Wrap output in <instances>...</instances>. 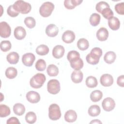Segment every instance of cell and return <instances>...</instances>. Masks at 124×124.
I'll use <instances>...</instances> for the list:
<instances>
[{"label":"cell","mask_w":124,"mask_h":124,"mask_svg":"<svg viewBox=\"0 0 124 124\" xmlns=\"http://www.w3.org/2000/svg\"><path fill=\"white\" fill-rule=\"evenodd\" d=\"M6 123L7 124H20V122L19 121L18 119L16 117H12L10 118L9 119L7 120Z\"/></svg>","instance_id":"obj_43"},{"label":"cell","mask_w":124,"mask_h":124,"mask_svg":"<svg viewBox=\"0 0 124 124\" xmlns=\"http://www.w3.org/2000/svg\"><path fill=\"white\" fill-rule=\"evenodd\" d=\"M62 38L64 42L66 44H70L75 39V34L73 31L67 30L63 32Z\"/></svg>","instance_id":"obj_12"},{"label":"cell","mask_w":124,"mask_h":124,"mask_svg":"<svg viewBox=\"0 0 124 124\" xmlns=\"http://www.w3.org/2000/svg\"><path fill=\"white\" fill-rule=\"evenodd\" d=\"M14 8L19 13L22 14H28L31 10V5L23 0H17L13 4Z\"/></svg>","instance_id":"obj_2"},{"label":"cell","mask_w":124,"mask_h":124,"mask_svg":"<svg viewBox=\"0 0 124 124\" xmlns=\"http://www.w3.org/2000/svg\"><path fill=\"white\" fill-rule=\"evenodd\" d=\"M77 46L79 49L84 51L87 49L89 46V43L85 38H80L77 42Z\"/></svg>","instance_id":"obj_26"},{"label":"cell","mask_w":124,"mask_h":124,"mask_svg":"<svg viewBox=\"0 0 124 124\" xmlns=\"http://www.w3.org/2000/svg\"><path fill=\"white\" fill-rule=\"evenodd\" d=\"M58 32V28L56 25L53 24L48 25L46 29V35L51 37H54L57 36Z\"/></svg>","instance_id":"obj_13"},{"label":"cell","mask_w":124,"mask_h":124,"mask_svg":"<svg viewBox=\"0 0 124 124\" xmlns=\"http://www.w3.org/2000/svg\"><path fill=\"white\" fill-rule=\"evenodd\" d=\"M11 43L8 40H4L0 43V49L3 52H7L9 51L11 48Z\"/></svg>","instance_id":"obj_37"},{"label":"cell","mask_w":124,"mask_h":124,"mask_svg":"<svg viewBox=\"0 0 124 124\" xmlns=\"http://www.w3.org/2000/svg\"><path fill=\"white\" fill-rule=\"evenodd\" d=\"M37 119L35 113L33 111H29L27 113L25 116V120L26 122L29 124L34 123Z\"/></svg>","instance_id":"obj_35"},{"label":"cell","mask_w":124,"mask_h":124,"mask_svg":"<svg viewBox=\"0 0 124 124\" xmlns=\"http://www.w3.org/2000/svg\"><path fill=\"white\" fill-rule=\"evenodd\" d=\"M109 27L113 31L118 30L120 26V22L119 19L115 16H113L108 20Z\"/></svg>","instance_id":"obj_19"},{"label":"cell","mask_w":124,"mask_h":124,"mask_svg":"<svg viewBox=\"0 0 124 124\" xmlns=\"http://www.w3.org/2000/svg\"><path fill=\"white\" fill-rule=\"evenodd\" d=\"M48 117L51 120L56 121L59 119L61 117V109L56 104H51L48 108Z\"/></svg>","instance_id":"obj_5"},{"label":"cell","mask_w":124,"mask_h":124,"mask_svg":"<svg viewBox=\"0 0 124 124\" xmlns=\"http://www.w3.org/2000/svg\"><path fill=\"white\" fill-rule=\"evenodd\" d=\"M65 52L64 48L61 45H57L53 48L52 50V55L56 59H60L62 58Z\"/></svg>","instance_id":"obj_15"},{"label":"cell","mask_w":124,"mask_h":124,"mask_svg":"<svg viewBox=\"0 0 124 124\" xmlns=\"http://www.w3.org/2000/svg\"><path fill=\"white\" fill-rule=\"evenodd\" d=\"M98 84L97 80L94 77L89 76L86 79V86L90 88H95Z\"/></svg>","instance_id":"obj_27"},{"label":"cell","mask_w":124,"mask_h":124,"mask_svg":"<svg viewBox=\"0 0 124 124\" xmlns=\"http://www.w3.org/2000/svg\"><path fill=\"white\" fill-rule=\"evenodd\" d=\"M92 123H95V124H102V122L101 121H100L99 120H97V119H95V120H93L92 122H90V124H92Z\"/></svg>","instance_id":"obj_45"},{"label":"cell","mask_w":124,"mask_h":124,"mask_svg":"<svg viewBox=\"0 0 124 124\" xmlns=\"http://www.w3.org/2000/svg\"><path fill=\"white\" fill-rule=\"evenodd\" d=\"M11 111L9 107L4 104L0 105V117L1 118L6 117L9 115Z\"/></svg>","instance_id":"obj_33"},{"label":"cell","mask_w":124,"mask_h":124,"mask_svg":"<svg viewBox=\"0 0 124 124\" xmlns=\"http://www.w3.org/2000/svg\"><path fill=\"white\" fill-rule=\"evenodd\" d=\"M102 106L104 110L106 111H110L114 108L115 102L112 98L107 97L103 100L102 103Z\"/></svg>","instance_id":"obj_8"},{"label":"cell","mask_w":124,"mask_h":124,"mask_svg":"<svg viewBox=\"0 0 124 124\" xmlns=\"http://www.w3.org/2000/svg\"><path fill=\"white\" fill-rule=\"evenodd\" d=\"M26 97L27 100L31 103H37L40 100V95L39 93L33 91L28 92Z\"/></svg>","instance_id":"obj_11"},{"label":"cell","mask_w":124,"mask_h":124,"mask_svg":"<svg viewBox=\"0 0 124 124\" xmlns=\"http://www.w3.org/2000/svg\"><path fill=\"white\" fill-rule=\"evenodd\" d=\"M7 14L10 16L13 17L17 16L19 14V13L17 12L16 11L14 8L13 5H11L8 7L7 10Z\"/></svg>","instance_id":"obj_41"},{"label":"cell","mask_w":124,"mask_h":124,"mask_svg":"<svg viewBox=\"0 0 124 124\" xmlns=\"http://www.w3.org/2000/svg\"><path fill=\"white\" fill-rule=\"evenodd\" d=\"M47 90L51 94H57L59 93L61 90V86L59 81L55 79H52L49 80L47 84Z\"/></svg>","instance_id":"obj_6"},{"label":"cell","mask_w":124,"mask_h":124,"mask_svg":"<svg viewBox=\"0 0 124 124\" xmlns=\"http://www.w3.org/2000/svg\"><path fill=\"white\" fill-rule=\"evenodd\" d=\"M47 74L51 77H55L59 73L58 68L54 64H49L46 69Z\"/></svg>","instance_id":"obj_29"},{"label":"cell","mask_w":124,"mask_h":124,"mask_svg":"<svg viewBox=\"0 0 124 124\" xmlns=\"http://www.w3.org/2000/svg\"><path fill=\"white\" fill-rule=\"evenodd\" d=\"M102 55V49L100 47H95L93 48L91 52L86 56V59L88 63L92 65H95L99 62Z\"/></svg>","instance_id":"obj_1"},{"label":"cell","mask_w":124,"mask_h":124,"mask_svg":"<svg viewBox=\"0 0 124 124\" xmlns=\"http://www.w3.org/2000/svg\"><path fill=\"white\" fill-rule=\"evenodd\" d=\"M115 10L118 14L123 15L124 14V3L123 2L116 4L115 5Z\"/></svg>","instance_id":"obj_42"},{"label":"cell","mask_w":124,"mask_h":124,"mask_svg":"<svg viewBox=\"0 0 124 124\" xmlns=\"http://www.w3.org/2000/svg\"><path fill=\"white\" fill-rule=\"evenodd\" d=\"M71 67L75 70H79L83 66V62L81 58L79 59L70 62Z\"/></svg>","instance_id":"obj_34"},{"label":"cell","mask_w":124,"mask_h":124,"mask_svg":"<svg viewBox=\"0 0 124 124\" xmlns=\"http://www.w3.org/2000/svg\"><path fill=\"white\" fill-rule=\"evenodd\" d=\"M103 96V93L100 90H94L90 94L91 100L93 102H96L100 101Z\"/></svg>","instance_id":"obj_25"},{"label":"cell","mask_w":124,"mask_h":124,"mask_svg":"<svg viewBox=\"0 0 124 124\" xmlns=\"http://www.w3.org/2000/svg\"><path fill=\"white\" fill-rule=\"evenodd\" d=\"M54 5L53 3L49 1L45 2L42 4L40 7L39 13L43 17H48L52 14V12L54 9Z\"/></svg>","instance_id":"obj_4"},{"label":"cell","mask_w":124,"mask_h":124,"mask_svg":"<svg viewBox=\"0 0 124 124\" xmlns=\"http://www.w3.org/2000/svg\"><path fill=\"white\" fill-rule=\"evenodd\" d=\"M37 70L40 71H43L46 68V63L43 59H39L36 62L35 65Z\"/></svg>","instance_id":"obj_38"},{"label":"cell","mask_w":124,"mask_h":124,"mask_svg":"<svg viewBox=\"0 0 124 124\" xmlns=\"http://www.w3.org/2000/svg\"><path fill=\"white\" fill-rule=\"evenodd\" d=\"M14 34L15 37L16 39L21 40L25 37L26 35V31L23 27L18 26L15 29Z\"/></svg>","instance_id":"obj_14"},{"label":"cell","mask_w":124,"mask_h":124,"mask_svg":"<svg viewBox=\"0 0 124 124\" xmlns=\"http://www.w3.org/2000/svg\"><path fill=\"white\" fill-rule=\"evenodd\" d=\"M101 85L105 87H109L113 83V78L111 75L108 74H103L100 78Z\"/></svg>","instance_id":"obj_10"},{"label":"cell","mask_w":124,"mask_h":124,"mask_svg":"<svg viewBox=\"0 0 124 124\" xmlns=\"http://www.w3.org/2000/svg\"><path fill=\"white\" fill-rule=\"evenodd\" d=\"M104 17L107 19H109L113 16V12L110 8H106L104 9L101 13Z\"/></svg>","instance_id":"obj_40"},{"label":"cell","mask_w":124,"mask_h":124,"mask_svg":"<svg viewBox=\"0 0 124 124\" xmlns=\"http://www.w3.org/2000/svg\"><path fill=\"white\" fill-rule=\"evenodd\" d=\"M117 84L122 87H124V76L121 75L118 77L117 80Z\"/></svg>","instance_id":"obj_44"},{"label":"cell","mask_w":124,"mask_h":124,"mask_svg":"<svg viewBox=\"0 0 124 124\" xmlns=\"http://www.w3.org/2000/svg\"><path fill=\"white\" fill-rule=\"evenodd\" d=\"M17 75V70L13 67H9L7 68L5 71V76L9 79H13L15 78Z\"/></svg>","instance_id":"obj_30"},{"label":"cell","mask_w":124,"mask_h":124,"mask_svg":"<svg viewBox=\"0 0 124 124\" xmlns=\"http://www.w3.org/2000/svg\"><path fill=\"white\" fill-rule=\"evenodd\" d=\"M106 8H110L109 5L107 2L103 1L98 2L95 6L96 10L99 13H101L102 11Z\"/></svg>","instance_id":"obj_39"},{"label":"cell","mask_w":124,"mask_h":124,"mask_svg":"<svg viewBox=\"0 0 124 124\" xmlns=\"http://www.w3.org/2000/svg\"><path fill=\"white\" fill-rule=\"evenodd\" d=\"M14 112L18 116L22 115L25 111L24 106L21 103H16L13 107Z\"/></svg>","instance_id":"obj_24"},{"label":"cell","mask_w":124,"mask_h":124,"mask_svg":"<svg viewBox=\"0 0 124 124\" xmlns=\"http://www.w3.org/2000/svg\"><path fill=\"white\" fill-rule=\"evenodd\" d=\"M46 79V76L44 74L42 73H37L30 79V84L31 86L33 88L38 89L43 86Z\"/></svg>","instance_id":"obj_3"},{"label":"cell","mask_w":124,"mask_h":124,"mask_svg":"<svg viewBox=\"0 0 124 124\" xmlns=\"http://www.w3.org/2000/svg\"><path fill=\"white\" fill-rule=\"evenodd\" d=\"M36 52L39 55L44 56L49 52V48L45 45H40L36 48Z\"/></svg>","instance_id":"obj_31"},{"label":"cell","mask_w":124,"mask_h":124,"mask_svg":"<svg viewBox=\"0 0 124 124\" xmlns=\"http://www.w3.org/2000/svg\"><path fill=\"white\" fill-rule=\"evenodd\" d=\"M77 118V115L74 110L70 109L67 110L64 114V120L69 123H73L76 121Z\"/></svg>","instance_id":"obj_17"},{"label":"cell","mask_w":124,"mask_h":124,"mask_svg":"<svg viewBox=\"0 0 124 124\" xmlns=\"http://www.w3.org/2000/svg\"><path fill=\"white\" fill-rule=\"evenodd\" d=\"M24 23L28 28L30 29H32L35 27L36 25V21L33 17L31 16H28L25 18Z\"/></svg>","instance_id":"obj_36"},{"label":"cell","mask_w":124,"mask_h":124,"mask_svg":"<svg viewBox=\"0 0 124 124\" xmlns=\"http://www.w3.org/2000/svg\"><path fill=\"white\" fill-rule=\"evenodd\" d=\"M100 16L97 13H93L91 15L90 17V23L93 26H97L100 21Z\"/></svg>","instance_id":"obj_28"},{"label":"cell","mask_w":124,"mask_h":124,"mask_svg":"<svg viewBox=\"0 0 124 124\" xmlns=\"http://www.w3.org/2000/svg\"><path fill=\"white\" fill-rule=\"evenodd\" d=\"M83 1L82 0H65L64 5L67 9H73L77 5H79Z\"/></svg>","instance_id":"obj_21"},{"label":"cell","mask_w":124,"mask_h":124,"mask_svg":"<svg viewBox=\"0 0 124 124\" xmlns=\"http://www.w3.org/2000/svg\"><path fill=\"white\" fill-rule=\"evenodd\" d=\"M35 60V55L31 53H25L22 56V63L24 65L28 67L32 66Z\"/></svg>","instance_id":"obj_9"},{"label":"cell","mask_w":124,"mask_h":124,"mask_svg":"<svg viewBox=\"0 0 124 124\" xmlns=\"http://www.w3.org/2000/svg\"><path fill=\"white\" fill-rule=\"evenodd\" d=\"M108 30L104 27L100 28L96 32V37L100 41H106L108 37Z\"/></svg>","instance_id":"obj_16"},{"label":"cell","mask_w":124,"mask_h":124,"mask_svg":"<svg viewBox=\"0 0 124 124\" xmlns=\"http://www.w3.org/2000/svg\"><path fill=\"white\" fill-rule=\"evenodd\" d=\"M116 58V55L113 51H108L106 53L104 57V61L108 63L111 64L113 63Z\"/></svg>","instance_id":"obj_22"},{"label":"cell","mask_w":124,"mask_h":124,"mask_svg":"<svg viewBox=\"0 0 124 124\" xmlns=\"http://www.w3.org/2000/svg\"><path fill=\"white\" fill-rule=\"evenodd\" d=\"M19 56L16 52H11L9 53L6 57L8 62L12 64H16L19 61Z\"/></svg>","instance_id":"obj_20"},{"label":"cell","mask_w":124,"mask_h":124,"mask_svg":"<svg viewBox=\"0 0 124 124\" xmlns=\"http://www.w3.org/2000/svg\"><path fill=\"white\" fill-rule=\"evenodd\" d=\"M83 75L80 70H75L71 74V79L75 83H80L83 79Z\"/></svg>","instance_id":"obj_18"},{"label":"cell","mask_w":124,"mask_h":124,"mask_svg":"<svg viewBox=\"0 0 124 124\" xmlns=\"http://www.w3.org/2000/svg\"><path fill=\"white\" fill-rule=\"evenodd\" d=\"M88 114L92 117H96L99 115L101 112V109L99 106L93 105L90 106L88 109Z\"/></svg>","instance_id":"obj_23"},{"label":"cell","mask_w":124,"mask_h":124,"mask_svg":"<svg viewBox=\"0 0 124 124\" xmlns=\"http://www.w3.org/2000/svg\"><path fill=\"white\" fill-rule=\"evenodd\" d=\"M11 33V29L9 25L5 21L0 23V36L2 38L9 37Z\"/></svg>","instance_id":"obj_7"},{"label":"cell","mask_w":124,"mask_h":124,"mask_svg":"<svg viewBox=\"0 0 124 124\" xmlns=\"http://www.w3.org/2000/svg\"><path fill=\"white\" fill-rule=\"evenodd\" d=\"M67 58L69 62L75 61L80 58V54L77 51L71 50L68 53Z\"/></svg>","instance_id":"obj_32"}]
</instances>
